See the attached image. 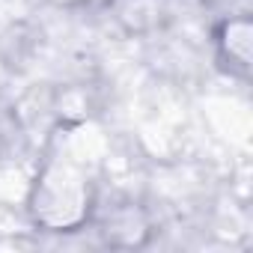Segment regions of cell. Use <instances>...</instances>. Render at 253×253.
<instances>
[{"label":"cell","mask_w":253,"mask_h":253,"mask_svg":"<svg viewBox=\"0 0 253 253\" xmlns=\"http://www.w3.org/2000/svg\"><path fill=\"white\" fill-rule=\"evenodd\" d=\"M89 203L92 194L86 173L72 158H51L33 185L30 211L33 220L51 232H75L89 217Z\"/></svg>","instance_id":"6da1fadb"},{"label":"cell","mask_w":253,"mask_h":253,"mask_svg":"<svg viewBox=\"0 0 253 253\" xmlns=\"http://www.w3.org/2000/svg\"><path fill=\"white\" fill-rule=\"evenodd\" d=\"M250 36H253L250 18H244V15L220 21L217 33H214L220 63L238 78H247V72H250V45H253Z\"/></svg>","instance_id":"7a4b0ae2"}]
</instances>
